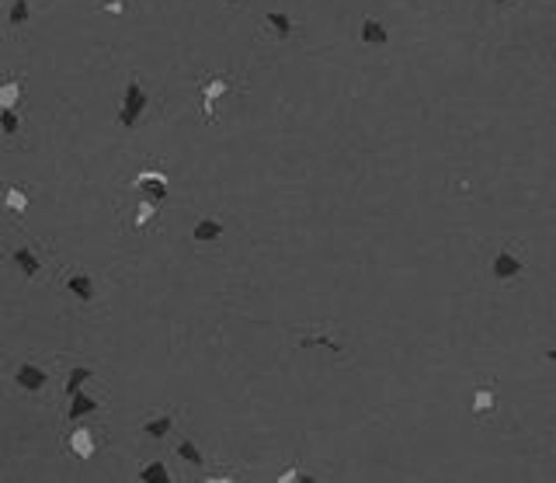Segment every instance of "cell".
Masks as SVG:
<instances>
[{
  "label": "cell",
  "instance_id": "6da1fadb",
  "mask_svg": "<svg viewBox=\"0 0 556 483\" xmlns=\"http://www.w3.org/2000/svg\"><path fill=\"white\" fill-rule=\"evenodd\" d=\"M529 272V261L522 258V244H504L497 254H494V261H490V275H494V282H518L522 275Z\"/></svg>",
  "mask_w": 556,
  "mask_h": 483
},
{
  "label": "cell",
  "instance_id": "7a4b0ae2",
  "mask_svg": "<svg viewBox=\"0 0 556 483\" xmlns=\"http://www.w3.org/2000/svg\"><path fill=\"white\" fill-rule=\"evenodd\" d=\"M146 101H150V94H146V88L139 84V77H129L122 104H118V125H125V129L139 125V118L146 115Z\"/></svg>",
  "mask_w": 556,
  "mask_h": 483
},
{
  "label": "cell",
  "instance_id": "3957f363",
  "mask_svg": "<svg viewBox=\"0 0 556 483\" xmlns=\"http://www.w3.org/2000/svg\"><path fill=\"white\" fill-rule=\"evenodd\" d=\"M132 188L139 192V198L160 205V202L167 198V174H164V171H139V178L132 181Z\"/></svg>",
  "mask_w": 556,
  "mask_h": 483
},
{
  "label": "cell",
  "instance_id": "277c9868",
  "mask_svg": "<svg viewBox=\"0 0 556 483\" xmlns=\"http://www.w3.org/2000/svg\"><path fill=\"white\" fill-rule=\"evenodd\" d=\"M230 91H233L230 77H205V80H202V115H205V122H212V111H216V97L230 94Z\"/></svg>",
  "mask_w": 556,
  "mask_h": 483
},
{
  "label": "cell",
  "instance_id": "5b68a950",
  "mask_svg": "<svg viewBox=\"0 0 556 483\" xmlns=\"http://www.w3.org/2000/svg\"><path fill=\"white\" fill-rule=\"evenodd\" d=\"M501 414V400H497V389L494 383H487V386H476L473 393V417H480V421H490V417H497Z\"/></svg>",
  "mask_w": 556,
  "mask_h": 483
},
{
  "label": "cell",
  "instance_id": "8992f818",
  "mask_svg": "<svg viewBox=\"0 0 556 483\" xmlns=\"http://www.w3.org/2000/svg\"><path fill=\"white\" fill-rule=\"evenodd\" d=\"M14 383H18L21 389H28V393H39V389L49 386V372L39 369V365H32V362H25V365H18Z\"/></svg>",
  "mask_w": 556,
  "mask_h": 483
},
{
  "label": "cell",
  "instance_id": "52a82bcc",
  "mask_svg": "<svg viewBox=\"0 0 556 483\" xmlns=\"http://www.w3.org/2000/svg\"><path fill=\"white\" fill-rule=\"evenodd\" d=\"M11 265L32 282V279H39L42 275V265H39V254L32 251V247H18V251H11Z\"/></svg>",
  "mask_w": 556,
  "mask_h": 483
},
{
  "label": "cell",
  "instance_id": "ba28073f",
  "mask_svg": "<svg viewBox=\"0 0 556 483\" xmlns=\"http://www.w3.org/2000/svg\"><path fill=\"white\" fill-rule=\"evenodd\" d=\"M28 18H32V4L28 0H11L7 4V31H11V38L28 24Z\"/></svg>",
  "mask_w": 556,
  "mask_h": 483
},
{
  "label": "cell",
  "instance_id": "9c48e42d",
  "mask_svg": "<svg viewBox=\"0 0 556 483\" xmlns=\"http://www.w3.org/2000/svg\"><path fill=\"white\" fill-rule=\"evenodd\" d=\"M94 410H101V400H94L91 393H74L70 396V410H67V417L70 421H81V417H88V414H94Z\"/></svg>",
  "mask_w": 556,
  "mask_h": 483
},
{
  "label": "cell",
  "instance_id": "30bf717a",
  "mask_svg": "<svg viewBox=\"0 0 556 483\" xmlns=\"http://www.w3.org/2000/svg\"><path fill=\"white\" fill-rule=\"evenodd\" d=\"M70 452H74L77 459H91L94 452H97V449H94V435L88 428H74V431H70Z\"/></svg>",
  "mask_w": 556,
  "mask_h": 483
},
{
  "label": "cell",
  "instance_id": "8fae6325",
  "mask_svg": "<svg viewBox=\"0 0 556 483\" xmlns=\"http://www.w3.org/2000/svg\"><path fill=\"white\" fill-rule=\"evenodd\" d=\"M21 94H25V77H11V80H4V84H0V111L18 108Z\"/></svg>",
  "mask_w": 556,
  "mask_h": 483
},
{
  "label": "cell",
  "instance_id": "7c38bea8",
  "mask_svg": "<svg viewBox=\"0 0 556 483\" xmlns=\"http://www.w3.org/2000/svg\"><path fill=\"white\" fill-rule=\"evenodd\" d=\"M195 244H212V240H219L223 237V223L216 219V216H205V219H198L195 223Z\"/></svg>",
  "mask_w": 556,
  "mask_h": 483
},
{
  "label": "cell",
  "instance_id": "4fadbf2b",
  "mask_svg": "<svg viewBox=\"0 0 556 483\" xmlns=\"http://www.w3.org/2000/svg\"><path fill=\"white\" fill-rule=\"evenodd\" d=\"M67 292H70V295H77L81 302H91V299H94L91 275H84V272H74V275L67 279Z\"/></svg>",
  "mask_w": 556,
  "mask_h": 483
},
{
  "label": "cell",
  "instance_id": "5bb4252c",
  "mask_svg": "<svg viewBox=\"0 0 556 483\" xmlns=\"http://www.w3.org/2000/svg\"><path fill=\"white\" fill-rule=\"evenodd\" d=\"M265 28L275 35V38H289L292 35V18L285 10H268L265 14Z\"/></svg>",
  "mask_w": 556,
  "mask_h": 483
},
{
  "label": "cell",
  "instance_id": "9a60e30c",
  "mask_svg": "<svg viewBox=\"0 0 556 483\" xmlns=\"http://www.w3.org/2000/svg\"><path fill=\"white\" fill-rule=\"evenodd\" d=\"M139 483H174L171 477V470H167V463H146L143 470H139Z\"/></svg>",
  "mask_w": 556,
  "mask_h": 483
},
{
  "label": "cell",
  "instance_id": "2e32d148",
  "mask_svg": "<svg viewBox=\"0 0 556 483\" xmlns=\"http://www.w3.org/2000/svg\"><path fill=\"white\" fill-rule=\"evenodd\" d=\"M362 42H366V46H386V42H389V31H386L375 18H366V21H362Z\"/></svg>",
  "mask_w": 556,
  "mask_h": 483
},
{
  "label": "cell",
  "instance_id": "e0dca14e",
  "mask_svg": "<svg viewBox=\"0 0 556 483\" xmlns=\"http://www.w3.org/2000/svg\"><path fill=\"white\" fill-rule=\"evenodd\" d=\"M171 428H174V417H171V414H157V417H150V421L143 424V431H146L150 438H167Z\"/></svg>",
  "mask_w": 556,
  "mask_h": 483
},
{
  "label": "cell",
  "instance_id": "ac0fdd59",
  "mask_svg": "<svg viewBox=\"0 0 556 483\" xmlns=\"http://www.w3.org/2000/svg\"><path fill=\"white\" fill-rule=\"evenodd\" d=\"M94 376L91 365H74L70 369V376H67V396H74V393H81L84 389V383Z\"/></svg>",
  "mask_w": 556,
  "mask_h": 483
},
{
  "label": "cell",
  "instance_id": "d6986e66",
  "mask_svg": "<svg viewBox=\"0 0 556 483\" xmlns=\"http://www.w3.org/2000/svg\"><path fill=\"white\" fill-rule=\"evenodd\" d=\"M4 205H7L11 212H28V195L21 192L18 185H7V192H4Z\"/></svg>",
  "mask_w": 556,
  "mask_h": 483
},
{
  "label": "cell",
  "instance_id": "ffe728a7",
  "mask_svg": "<svg viewBox=\"0 0 556 483\" xmlns=\"http://www.w3.org/2000/svg\"><path fill=\"white\" fill-rule=\"evenodd\" d=\"M0 132H4L7 139H14V136L21 132V118H18V108H11V111H0Z\"/></svg>",
  "mask_w": 556,
  "mask_h": 483
},
{
  "label": "cell",
  "instance_id": "44dd1931",
  "mask_svg": "<svg viewBox=\"0 0 556 483\" xmlns=\"http://www.w3.org/2000/svg\"><path fill=\"white\" fill-rule=\"evenodd\" d=\"M157 216V202H146V198H139V209H136V226L139 230H146V223Z\"/></svg>",
  "mask_w": 556,
  "mask_h": 483
},
{
  "label": "cell",
  "instance_id": "7402d4cb",
  "mask_svg": "<svg viewBox=\"0 0 556 483\" xmlns=\"http://www.w3.org/2000/svg\"><path fill=\"white\" fill-rule=\"evenodd\" d=\"M299 344H327L334 355H341L345 348H341V341H331L327 334H306V337H299Z\"/></svg>",
  "mask_w": 556,
  "mask_h": 483
},
{
  "label": "cell",
  "instance_id": "603a6c76",
  "mask_svg": "<svg viewBox=\"0 0 556 483\" xmlns=\"http://www.w3.org/2000/svg\"><path fill=\"white\" fill-rule=\"evenodd\" d=\"M178 456L185 459L188 466H202V463H205V459H202V452H198L191 442H181V445H178Z\"/></svg>",
  "mask_w": 556,
  "mask_h": 483
},
{
  "label": "cell",
  "instance_id": "cb8c5ba5",
  "mask_svg": "<svg viewBox=\"0 0 556 483\" xmlns=\"http://www.w3.org/2000/svg\"><path fill=\"white\" fill-rule=\"evenodd\" d=\"M97 7H104V10H111V14H122V10H125L122 0H104V4H97Z\"/></svg>",
  "mask_w": 556,
  "mask_h": 483
},
{
  "label": "cell",
  "instance_id": "d4e9b609",
  "mask_svg": "<svg viewBox=\"0 0 556 483\" xmlns=\"http://www.w3.org/2000/svg\"><path fill=\"white\" fill-rule=\"evenodd\" d=\"M296 480H299V470H296V466H292V470H285V473L278 477V483H296Z\"/></svg>",
  "mask_w": 556,
  "mask_h": 483
},
{
  "label": "cell",
  "instance_id": "484cf974",
  "mask_svg": "<svg viewBox=\"0 0 556 483\" xmlns=\"http://www.w3.org/2000/svg\"><path fill=\"white\" fill-rule=\"evenodd\" d=\"M296 483H320V480H317L313 473H299V480H296Z\"/></svg>",
  "mask_w": 556,
  "mask_h": 483
},
{
  "label": "cell",
  "instance_id": "4316f807",
  "mask_svg": "<svg viewBox=\"0 0 556 483\" xmlns=\"http://www.w3.org/2000/svg\"><path fill=\"white\" fill-rule=\"evenodd\" d=\"M233 480H237V477H209L205 483H233Z\"/></svg>",
  "mask_w": 556,
  "mask_h": 483
},
{
  "label": "cell",
  "instance_id": "83f0119b",
  "mask_svg": "<svg viewBox=\"0 0 556 483\" xmlns=\"http://www.w3.org/2000/svg\"><path fill=\"white\" fill-rule=\"evenodd\" d=\"M546 362H553L556 365V348H546Z\"/></svg>",
  "mask_w": 556,
  "mask_h": 483
},
{
  "label": "cell",
  "instance_id": "f1b7e54d",
  "mask_svg": "<svg viewBox=\"0 0 556 483\" xmlns=\"http://www.w3.org/2000/svg\"><path fill=\"white\" fill-rule=\"evenodd\" d=\"M490 4H497V7H511L515 0H490Z\"/></svg>",
  "mask_w": 556,
  "mask_h": 483
},
{
  "label": "cell",
  "instance_id": "f546056e",
  "mask_svg": "<svg viewBox=\"0 0 556 483\" xmlns=\"http://www.w3.org/2000/svg\"><path fill=\"white\" fill-rule=\"evenodd\" d=\"M223 4H240V0H223Z\"/></svg>",
  "mask_w": 556,
  "mask_h": 483
}]
</instances>
